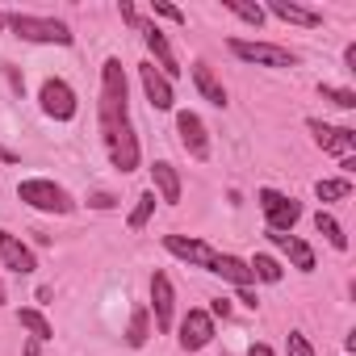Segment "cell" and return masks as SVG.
<instances>
[{
	"label": "cell",
	"mask_w": 356,
	"mask_h": 356,
	"mask_svg": "<svg viewBox=\"0 0 356 356\" xmlns=\"http://www.w3.org/2000/svg\"><path fill=\"white\" fill-rule=\"evenodd\" d=\"M5 298H9V293H5V281H0V306H5Z\"/></svg>",
	"instance_id": "obj_37"
},
{
	"label": "cell",
	"mask_w": 356,
	"mask_h": 356,
	"mask_svg": "<svg viewBox=\"0 0 356 356\" xmlns=\"http://www.w3.org/2000/svg\"><path fill=\"white\" fill-rule=\"evenodd\" d=\"M138 80H143V92H147V101H151V109H159V113H168L172 105H176V92H172V80H163L159 76V67L147 59V63H138Z\"/></svg>",
	"instance_id": "obj_14"
},
{
	"label": "cell",
	"mask_w": 356,
	"mask_h": 356,
	"mask_svg": "<svg viewBox=\"0 0 356 356\" xmlns=\"http://www.w3.org/2000/svg\"><path fill=\"white\" fill-rule=\"evenodd\" d=\"M138 34H143L147 55H151V63L159 67V76H163V80H176V76L185 72L181 63H176V55H172V42L163 38V30H159L155 22H147V17H143V22H138Z\"/></svg>",
	"instance_id": "obj_7"
},
{
	"label": "cell",
	"mask_w": 356,
	"mask_h": 356,
	"mask_svg": "<svg viewBox=\"0 0 356 356\" xmlns=\"http://www.w3.org/2000/svg\"><path fill=\"white\" fill-rule=\"evenodd\" d=\"M163 252L193 264V268H206V273H210V264L218 256V248H210L206 239H193V235H163Z\"/></svg>",
	"instance_id": "obj_9"
},
{
	"label": "cell",
	"mask_w": 356,
	"mask_h": 356,
	"mask_svg": "<svg viewBox=\"0 0 356 356\" xmlns=\"http://www.w3.org/2000/svg\"><path fill=\"white\" fill-rule=\"evenodd\" d=\"M318 97L331 101L335 109H356V92L352 88H335V84H318Z\"/></svg>",
	"instance_id": "obj_27"
},
{
	"label": "cell",
	"mask_w": 356,
	"mask_h": 356,
	"mask_svg": "<svg viewBox=\"0 0 356 356\" xmlns=\"http://www.w3.org/2000/svg\"><path fill=\"white\" fill-rule=\"evenodd\" d=\"M314 231H318L335 252H348V235H343V227H339V218H335V214L318 210V214H314Z\"/></svg>",
	"instance_id": "obj_21"
},
{
	"label": "cell",
	"mask_w": 356,
	"mask_h": 356,
	"mask_svg": "<svg viewBox=\"0 0 356 356\" xmlns=\"http://www.w3.org/2000/svg\"><path fill=\"white\" fill-rule=\"evenodd\" d=\"M314 197L318 202H343V197H352V176H327V181L314 185Z\"/></svg>",
	"instance_id": "obj_23"
},
{
	"label": "cell",
	"mask_w": 356,
	"mask_h": 356,
	"mask_svg": "<svg viewBox=\"0 0 356 356\" xmlns=\"http://www.w3.org/2000/svg\"><path fill=\"white\" fill-rule=\"evenodd\" d=\"M0 268H9V273H17V277H30V273L38 268L34 248L22 243V239H17L13 231H5V227H0Z\"/></svg>",
	"instance_id": "obj_13"
},
{
	"label": "cell",
	"mask_w": 356,
	"mask_h": 356,
	"mask_svg": "<svg viewBox=\"0 0 356 356\" xmlns=\"http://www.w3.org/2000/svg\"><path fill=\"white\" fill-rule=\"evenodd\" d=\"M17 197H22V206H30L38 214H72L76 210V197L63 185L47 181V176H30V181H22L17 185Z\"/></svg>",
	"instance_id": "obj_3"
},
{
	"label": "cell",
	"mask_w": 356,
	"mask_h": 356,
	"mask_svg": "<svg viewBox=\"0 0 356 356\" xmlns=\"http://www.w3.org/2000/svg\"><path fill=\"white\" fill-rule=\"evenodd\" d=\"M248 356H277V352H273L268 343H252V348H248Z\"/></svg>",
	"instance_id": "obj_35"
},
{
	"label": "cell",
	"mask_w": 356,
	"mask_h": 356,
	"mask_svg": "<svg viewBox=\"0 0 356 356\" xmlns=\"http://www.w3.org/2000/svg\"><path fill=\"white\" fill-rule=\"evenodd\" d=\"M260 210H264V231H277V235H293L298 218H302V202L281 193V189H260L256 193Z\"/></svg>",
	"instance_id": "obj_5"
},
{
	"label": "cell",
	"mask_w": 356,
	"mask_h": 356,
	"mask_svg": "<svg viewBox=\"0 0 356 356\" xmlns=\"http://www.w3.org/2000/svg\"><path fill=\"white\" fill-rule=\"evenodd\" d=\"M88 206H92V210H113V206H118V197H113V193H92V197H88Z\"/></svg>",
	"instance_id": "obj_32"
},
{
	"label": "cell",
	"mask_w": 356,
	"mask_h": 356,
	"mask_svg": "<svg viewBox=\"0 0 356 356\" xmlns=\"http://www.w3.org/2000/svg\"><path fill=\"white\" fill-rule=\"evenodd\" d=\"M38 105H42V113L55 118V122H72V118L80 113L76 88H72L63 76H47V80H42V88H38Z\"/></svg>",
	"instance_id": "obj_6"
},
{
	"label": "cell",
	"mask_w": 356,
	"mask_h": 356,
	"mask_svg": "<svg viewBox=\"0 0 356 356\" xmlns=\"http://www.w3.org/2000/svg\"><path fill=\"white\" fill-rule=\"evenodd\" d=\"M248 268H252V277H256V281H264V285H277V281L285 277L281 260H277V256H268V252L252 256V260H248Z\"/></svg>",
	"instance_id": "obj_22"
},
{
	"label": "cell",
	"mask_w": 356,
	"mask_h": 356,
	"mask_svg": "<svg viewBox=\"0 0 356 356\" xmlns=\"http://www.w3.org/2000/svg\"><path fill=\"white\" fill-rule=\"evenodd\" d=\"M239 302H243L248 310H256V306H260V298H256V289H239Z\"/></svg>",
	"instance_id": "obj_34"
},
{
	"label": "cell",
	"mask_w": 356,
	"mask_h": 356,
	"mask_svg": "<svg viewBox=\"0 0 356 356\" xmlns=\"http://www.w3.org/2000/svg\"><path fill=\"white\" fill-rule=\"evenodd\" d=\"M210 318H231V302L227 298H214L210 302Z\"/></svg>",
	"instance_id": "obj_33"
},
{
	"label": "cell",
	"mask_w": 356,
	"mask_h": 356,
	"mask_svg": "<svg viewBox=\"0 0 356 356\" xmlns=\"http://www.w3.org/2000/svg\"><path fill=\"white\" fill-rule=\"evenodd\" d=\"M17 323H22V331H30V339H38V343H51L55 339V327H51V318L42 314V310H17Z\"/></svg>",
	"instance_id": "obj_20"
},
{
	"label": "cell",
	"mask_w": 356,
	"mask_h": 356,
	"mask_svg": "<svg viewBox=\"0 0 356 356\" xmlns=\"http://www.w3.org/2000/svg\"><path fill=\"white\" fill-rule=\"evenodd\" d=\"M227 47H231V55H235V59L256 63V67H277V72L298 67V55H293L289 47H281V42H260V38H227Z\"/></svg>",
	"instance_id": "obj_4"
},
{
	"label": "cell",
	"mask_w": 356,
	"mask_h": 356,
	"mask_svg": "<svg viewBox=\"0 0 356 356\" xmlns=\"http://www.w3.org/2000/svg\"><path fill=\"white\" fill-rule=\"evenodd\" d=\"M264 13H273V17H277V22H285V26H302V30H314V26H323V13H318V9L293 5V0H268V5H264Z\"/></svg>",
	"instance_id": "obj_17"
},
{
	"label": "cell",
	"mask_w": 356,
	"mask_h": 356,
	"mask_svg": "<svg viewBox=\"0 0 356 356\" xmlns=\"http://www.w3.org/2000/svg\"><path fill=\"white\" fill-rule=\"evenodd\" d=\"M151 318H155V331L176 327V289L168 273H151Z\"/></svg>",
	"instance_id": "obj_11"
},
{
	"label": "cell",
	"mask_w": 356,
	"mask_h": 356,
	"mask_svg": "<svg viewBox=\"0 0 356 356\" xmlns=\"http://www.w3.org/2000/svg\"><path fill=\"white\" fill-rule=\"evenodd\" d=\"M210 273H214V277H222V281H231L235 289H252V285H256V277H252L248 260H239V256H231V252H218V256H214V264H210Z\"/></svg>",
	"instance_id": "obj_19"
},
{
	"label": "cell",
	"mask_w": 356,
	"mask_h": 356,
	"mask_svg": "<svg viewBox=\"0 0 356 356\" xmlns=\"http://www.w3.org/2000/svg\"><path fill=\"white\" fill-rule=\"evenodd\" d=\"M118 13H122V22H126V26H134V30H138V22H143V13H138V9L130 5V0H122V5H118Z\"/></svg>",
	"instance_id": "obj_31"
},
{
	"label": "cell",
	"mask_w": 356,
	"mask_h": 356,
	"mask_svg": "<svg viewBox=\"0 0 356 356\" xmlns=\"http://www.w3.org/2000/svg\"><path fill=\"white\" fill-rule=\"evenodd\" d=\"M155 17H163V22H176V26H185V13L176 9V5H168V0H155Z\"/></svg>",
	"instance_id": "obj_29"
},
{
	"label": "cell",
	"mask_w": 356,
	"mask_h": 356,
	"mask_svg": "<svg viewBox=\"0 0 356 356\" xmlns=\"http://www.w3.org/2000/svg\"><path fill=\"white\" fill-rule=\"evenodd\" d=\"M268 235V243L298 268V273H314L318 268V260H314V248L306 243V239H298V235H277V231H264Z\"/></svg>",
	"instance_id": "obj_15"
},
{
	"label": "cell",
	"mask_w": 356,
	"mask_h": 356,
	"mask_svg": "<svg viewBox=\"0 0 356 356\" xmlns=\"http://www.w3.org/2000/svg\"><path fill=\"white\" fill-rule=\"evenodd\" d=\"M5 26L22 38V42H38V47H72L76 34L67 22L59 17H38V13H5Z\"/></svg>",
	"instance_id": "obj_2"
},
{
	"label": "cell",
	"mask_w": 356,
	"mask_h": 356,
	"mask_svg": "<svg viewBox=\"0 0 356 356\" xmlns=\"http://www.w3.org/2000/svg\"><path fill=\"white\" fill-rule=\"evenodd\" d=\"M0 30H5V9H0Z\"/></svg>",
	"instance_id": "obj_38"
},
{
	"label": "cell",
	"mask_w": 356,
	"mask_h": 356,
	"mask_svg": "<svg viewBox=\"0 0 356 356\" xmlns=\"http://www.w3.org/2000/svg\"><path fill=\"white\" fill-rule=\"evenodd\" d=\"M0 72H5V76H9V84H13V92H17V97L26 92V76H22V72H17L13 63H0Z\"/></svg>",
	"instance_id": "obj_30"
},
{
	"label": "cell",
	"mask_w": 356,
	"mask_h": 356,
	"mask_svg": "<svg viewBox=\"0 0 356 356\" xmlns=\"http://www.w3.org/2000/svg\"><path fill=\"white\" fill-rule=\"evenodd\" d=\"M306 130L314 134V143L339 159H348L356 151V130L352 126H331V122H318V118H306Z\"/></svg>",
	"instance_id": "obj_10"
},
{
	"label": "cell",
	"mask_w": 356,
	"mask_h": 356,
	"mask_svg": "<svg viewBox=\"0 0 356 356\" xmlns=\"http://www.w3.org/2000/svg\"><path fill=\"white\" fill-rule=\"evenodd\" d=\"M343 63H348V67H356V42H348V47H343Z\"/></svg>",
	"instance_id": "obj_36"
},
{
	"label": "cell",
	"mask_w": 356,
	"mask_h": 356,
	"mask_svg": "<svg viewBox=\"0 0 356 356\" xmlns=\"http://www.w3.org/2000/svg\"><path fill=\"white\" fill-rule=\"evenodd\" d=\"M155 202H159V197H155L151 189H147V193H138V202H134V210H130L126 227H130V231H143V227L151 222V214H155Z\"/></svg>",
	"instance_id": "obj_26"
},
{
	"label": "cell",
	"mask_w": 356,
	"mask_h": 356,
	"mask_svg": "<svg viewBox=\"0 0 356 356\" xmlns=\"http://www.w3.org/2000/svg\"><path fill=\"white\" fill-rule=\"evenodd\" d=\"M147 339H151V310H147V306H134L130 327H126V343H130V348H143Z\"/></svg>",
	"instance_id": "obj_24"
},
{
	"label": "cell",
	"mask_w": 356,
	"mask_h": 356,
	"mask_svg": "<svg viewBox=\"0 0 356 356\" xmlns=\"http://www.w3.org/2000/svg\"><path fill=\"white\" fill-rule=\"evenodd\" d=\"M176 138H181V147L189 151V159H210V134H206V122L189 109L176 113Z\"/></svg>",
	"instance_id": "obj_12"
},
{
	"label": "cell",
	"mask_w": 356,
	"mask_h": 356,
	"mask_svg": "<svg viewBox=\"0 0 356 356\" xmlns=\"http://www.w3.org/2000/svg\"><path fill=\"white\" fill-rule=\"evenodd\" d=\"M181 172H176L168 159H155L151 163V193L163 202V206H176V202H181Z\"/></svg>",
	"instance_id": "obj_16"
},
{
	"label": "cell",
	"mask_w": 356,
	"mask_h": 356,
	"mask_svg": "<svg viewBox=\"0 0 356 356\" xmlns=\"http://www.w3.org/2000/svg\"><path fill=\"white\" fill-rule=\"evenodd\" d=\"M285 356H314V343L302 331H289L285 335Z\"/></svg>",
	"instance_id": "obj_28"
},
{
	"label": "cell",
	"mask_w": 356,
	"mask_h": 356,
	"mask_svg": "<svg viewBox=\"0 0 356 356\" xmlns=\"http://www.w3.org/2000/svg\"><path fill=\"white\" fill-rule=\"evenodd\" d=\"M97 118H101V138H105V151H109L113 168L118 172H134L138 168V134L130 126V84H126V67H122L118 55H109L101 63Z\"/></svg>",
	"instance_id": "obj_1"
},
{
	"label": "cell",
	"mask_w": 356,
	"mask_h": 356,
	"mask_svg": "<svg viewBox=\"0 0 356 356\" xmlns=\"http://www.w3.org/2000/svg\"><path fill=\"white\" fill-rule=\"evenodd\" d=\"M189 76H193V88H197V92H202V97H206L210 105L227 109V101H231V97H227V84H222V80L214 76V67H210L206 59H197V63L189 67Z\"/></svg>",
	"instance_id": "obj_18"
},
{
	"label": "cell",
	"mask_w": 356,
	"mask_h": 356,
	"mask_svg": "<svg viewBox=\"0 0 356 356\" xmlns=\"http://www.w3.org/2000/svg\"><path fill=\"white\" fill-rule=\"evenodd\" d=\"M222 9H227V13H235V17H239L243 26H252V30H260V26H264V17H268V13H264V5H243V0H222Z\"/></svg>",
	"instance_id": "obj_25"
},
{
	"label": "cell",
	"mask_w": 356,
	"mask_h": 356,
	"mask_svg": "<svg viewBox=\"0 0 356 356\" xmlns=\"http://www.w3.org/2000/svg\"><path fill=\"white\" fill-rule=\"evenodd\" d=\"M214 339V318L210 310H189L181 323H176V343H181V352H202L206 343Z\"/></svg>",
	"instance_id": "obj_8"
}]
</instances>
